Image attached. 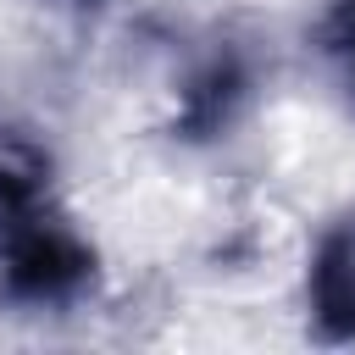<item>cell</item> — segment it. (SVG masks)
<instances>
[{
	"label": "cell",
	"mask_w": 355,
	"mask_h": 355,
	"mask_svg": "<svg viewBox=\"0 0 355 355\" xmlns=\"http://www.w3.org/2000/svg\"><path fill=\"white\" fill-rule=\"evenodd\" d=\"M311 311L327 338H355V227H333L311 261Z\"/></svg>",
	"instance_id": "cell-1"
}]
</instances>
